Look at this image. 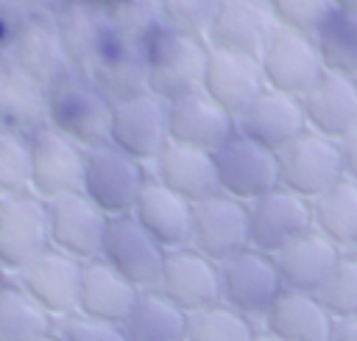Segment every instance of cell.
Wrapping results in <instances>:
<instances>
[{"label": "cell", "mask_w": 357, "mask_h": 341, "mask_svg": "<svg viewBox=\"0 0 357 341\" xmlns=\"http://www.w3.org/2000/svg\"><path fill=\"white\" fill-rule=\"evenodd\" d=\"M209 45L181 28H162L145 45V89L176 101L204 89Z\"/></svg>", "instance_id": "1"}, {"label": "cell", "mask_w": 357, "mask_h": 341, "mask_svg": "<svg viewBox=\"0 0 357 341\" xmlns=\"http://www.w3.org/2000/svg\"><path fill=\"white\" fill-rule=\"evenodd\" d=\"M148 179L145 162L126 154L112 140L86 148L84 196H89L106 215L114 218L134 212Z\"/></svg>", "instance_id": "2"}, {"label": "cell", "mask_w": 357, "mask_h": 341, "mask_svg": "<svg viewBox=\"0 0 357 341\" xmlns=\"http://www.w3.org/2000/svg\"><path fill=\"white\" fill-rule=\"evenodd\" d=\"M47 117L61 134L75 140L84 148L100 145L112 140L114 103L92 84L75 75H64L50 87Z\"/></svg>", "instance_id": "3"}, {"label": "cell", "mask_w": 357, "mask_h": 341, "mask_svg": "<svg viewBox=\"0 0 357 341\" xmlns=\"http://www.w3.org/2000/svg\"><path fill=\"white\" fill-rule=\"evenodd\" d=\"M279 173H282V187L310 201L324 196L329 187L346 179V159L340 140L307 129L279 151Z\"/></svg>", "instance_id": "4"}, {"label": "cell", "mask_w": 357, "mask_h": 341, "mask_svg": "<svg viewBox=\"0 0 357 341\" xmlns=\"http://www.w3.org/2000/svg\"><path fill=\"white\" fill-rule=\"evenodd\" d=\"M53 249L50 210L36 193L0 198V263L8 274H20Z\"/></svg>", "instance_id": "5"}, {"label": "cell", "mask_w": 357, "mask_h": 341, "mask_svg": "<svg viewBox=\"0 0 357 341\" xmlns=\"http://www.w3.org/2000/svg\"><path fill=\"white\" fill-rule=\"evenodd\" d=\"M100 257L139 291H156L162 282L167 249L139 224L134 212H128L109 221Z\"/></svg>", "instance_id": "6"}, {"label": "cell", "mask_w": 357, "mask_h": 341, "mask_svg": "<svg viewBox=\"0 0 357 341\" xmlns=\"http://www.w3.org/2000/svg\"><path fill=\"white\" fill-rule=\"evenodd\" d=\"M215 154L220 190L240 201H254L282 184L279 154L265 148L262 143L245 137L243 131L231 134Z\"/></svg>", "instance_id": "7"}, {"label": "cell", "mask_w": 357, "mask_h": 341, "mask_svg": "<svg viewBox=\"0 0 357 341\" xmlns=\"http://www.w3.org/2000/svg\"><path fill=\"white\" fill-rule=\"evenodd\" d=\"M112 143L139 162H153L170 143L167 101L151 89H139L114 101Z\"/></svg>", "instance_id": "8"}, {"label": "cell", "mask_w": 357, "mask_h": 341, "mask_svg": "<svg viewBox=\"0 0 357 341\" xmlns=\"http://www.w3.org/2000/svg\"><path fill=\"white\" fill-rule=\"evenodd\" d=\"M220 280H223V302L251 319H265L271 305L284 291L273 254H265L254 246L223 260Z\"/></svg>", "instance_id": "9"}, {"label": "cell", "mask_w": 357, "mask_h": 341, "mask_svg": "<svg viewBox=\"0 0 357 341\" xmlns=\"http://www.w3.org/2000/svg\"><path fill=\"white\" fill-rule=\"evenodd\" d=\"M33 154V193L45 201L84 193L86 148L61 134L56 126H45L31 137Z\"/></svg>", "instance_id": "10"}, {"label": "cell", "mask_w": 357, "mask_h": 341, "mask_svg": "<svg viewBox=\"0 0 357 341\" xmlns=\"http://www.w3.org/2000/svg\"><path fill=\"white\" fill-rule=\"evenodd\" d=\"M192 246L223 263L251 246V215L248 201L218 193L192 207Z\"/></svg>", "instance_id": "11"}, {"label": "cell", "mask_w": 357, "mask_h": 341, "mask_svg": "<svg viewBox=\"0 0 357 341\" xmlns=\"http://www.w3.org/2000/svg\"><path fill=\"white\" fill-rule=\"evenodd\" d=\"M259 64L265 73V84L271 89H279L296 98L312 89L318 78L326 73L321 53L315 48V39L282 25H276L268 48L259 56Z\"/></svg>", "instance_id": "12"}, {"label": "cell", "mask_w": 357, "mask_h": 341, "mask_svg": "<svg viewBox=\"0 0 357 341\" xmlns=\"http://www.w3.org/2000/svg\"><path fill=\"white\" fill-rule=\"evenodd\" d=\"M251 215V246L276 254L304 232L315 229V215H312V201L287 190L276 187L248 204Z\"/></svg>", "instance_id": "13"}, {"label": "cell", "mask_w": 357, "mask_h": 341, "mask_svg": "<svg viewBox=\"0 0 357 341\" xmlns=\"http://www.w3.org/2000/svg\"><path fill=\"white\" fill-rule=\"evenodd\" d=\"M156 291L165 293L173 305H178L184 313H195L209 305H218L223 302L220 263H215L195 246L170 249Z\"/></svg>", "instance_id": "14"}, {"label": "cell", "mask_w": 357, "mask_h": 341, "mask_svg": "<svg viewBox=\"0 0 357 341\" xmlns=\"http://www.w3.org/2000/svg\"><path fill=\"white\" fill-rule=\"evenodd\" d=\"M50 210V238L53 249L67 252L78 260H95L103 252L112 215H106L89 196H61L47 201Z\"/></svg>", "instance_id": "15"}, {"label": "cell", "mask_w": 357, "mask_h": 341, "mask_svg": "<svg viewBox=\"0 0 357 341\" xmlns=\"http://www.w3.org/2000/svg\"><path fill=\"white\" fill-rule=\"evenodd\" d=\"M81 277H84V260L70 257L67 252L59 249H47L39 260H33L28 268L17 274V282L53 319H64L70 313H78Z\"/></svg>", "instance_id": "16"}, {"label": "cell", "mask_w": 357, "mask_h": 341, "mask_svg": "<svg viewBox=\"0 0 357 341\" xmlns=\"http://www.w3.org/2000/svg\"><path fill=\"white\" fill-rule=\"evenodd\" d=\"M167 123L173 143L204 151H218L231 134H237V117L226 112L206 89L167 101Z\"/></svg>", "instance_id": "17"}, {"label": "cell", "mask_w": 357, "mask_h": 341, "mask_svg": "<svg viewBox=\"0 0 357 341\" xmlns=\"http://www.w3.org/2000/svg\"><path fill=\"white\" fill-rule=\"evenodd\" d=\"M276 31L268 6L257 0H220L209 20V48L259 59Z\"/></svg>", "instance_id": "18"}, {"label": "cell", "mask_w": 357, "mask_h": 341, "mask_svg": "<svg viewBox=\"0 0 357 341\" xmlns=\"http://www.w3.org/2000/svg\"><path fill=\"white\" fill-rule=\"evenodd\" d=\"M343 254L346 252L335 240H329L321 229H310L293 243H287L282 252H276L273 260H276L284 288L321 293L326 282L332 280L335 268L340 266Z\"/></svg>", "instance_id": "19"}, {"label": "cell", "mask_w": 357, "mask_h": 341, "mask_svg": "<svg viewBox=\"0 0 357 341\" xmlns=\"http://www.w3.org/2000/svg\"><path fill=\"white\" fill-rule=\"evenodd\" d=\"M307 129L310 123H307L301 98L271 89V87H265L262 95L237 117V131H243L245 137L262 143L276 154Z\"/></svg>", "instance_id": "20"}, {"label": "cell", "mask_w": 357, "mask_h": 341, "mask_svg": "<svg viewBox=\"0 0 357 341\" xmlns=\"http://www.w3.org/2000/svg\"><path fill=\"white\" fill-rule=\"evenodd\" d=\"M265 73L259 59L209 48V64L204 89L234 117H240L265 89Z\"/></svg>", "instance_id": "21"}, {"label": "cell", "mask_w": 357, "mask_h": 341, "mask_svg": "<svg viewBox=\"0 0 357 341\" xmlns=\"http://www.w3.org/2000/svg\"><path fill=\"white\" fill-rule=\"evenodd\" d=\"M335 316L318 293L284 288L262 319V330L284 341H332Z\"/></svg>", "instance_id": "22"}, {"label": "cell", "mask_w": 357, "mask_h": 341, "mask_svg": "<svg viewBox=\"0 0 357 341\" xmlns=\"http://www.w3.org/2000/svg\"><path fill=\"white\" fill-rule=\"evenodd\" d=\"M153 165H156L153 179H159L165 187H170L173 193H178L181 198H187L192 204L223 193L212 151L181 145V143L170 140L167 148L153 159Z\"/></svg>", "instance_id": "23"}, {"label": "cell", "mask_w": 357, "mask_h": 341, "mask_svg": "<svg viewBox=\"0 0 357 341\" xmlns=\"http://www.w3.org/2000/svg\"><path fill=\"white\" fill-rule=\"evenodd\" d=\"M139 293L142 291L134 282H128L120 271H114L103 257H95L84 263L78 313L98 319V321L126 324Z\"/></svg>", "instance_id": "24"}, {"label": "cell", "mask_w": 357, "mask_h": 341, "mask_svg": "<svg viewBox=\"0 0 357 341\" xmlns=\"http://www.w3.org/2000/svg\"><path fill=\"white\" fill-rule=\"evenodd\" d=\"M301 103L312 131L343 140L357 126V78L324 73L318 84L301 95Z\"/></svg>", "instance_id": "25"}, {"label": "cell", "mask_w": 357, "mask_h": 341, "mask_svg": "<svg viewBox=\"0 0 357 341\" xmlns=\"http://www.w3.org/2000/svg\"><path fill=\"white\" fill-rule=\"evenodd\" d=\"M192 207H195L192 201L181 198L159 179H148L134 215L170 252V249L192 246V218H195Z\"/></svg>", "instance_id": "26"}, {"label": "cell", "mask_w": 357, "mask_h": 341, "mask_svg": "<svg viewBox=\"0 0 357 341\" xmlns=\"http://www.w3.org/2000/svg\"><path fill=\"white\" fill-rule=\"evenodd\" d=\"M187 316L159 291H142L123 330L128 341H187Z\"/></svg>", "instance_id": "27"}, {"label": "cell", "mask_w": 357, "mask_h": 341, "mask_svg": "<svg viewBox=\"0 0 357 341\" xmlns=\"http://www.w3.org/2000/svg\"><path fill=\"white\" fill-rule=\"evenodd\" d=\"M56 333V319L17 282L0 285V341H36Z\"/></svg>", "instance_id": "28"}, {"label": "cell", "mask_w": 357, "mask_h": 341, "mask_svg": "<svg viewBox=\"0 0 357 341\" xmlns=\"http://www.w3.org/2000/svg\"><path fill=\"white\" fill-rule=\"evenodd\" d=\"M315 229L335 240L343 252H357V179L346 176L324 196L312 198Z\"/></svg>", "instance_id": "29"}, {"label": "cell", "mask_w": 357, "mask_h": 341, "mask_svg": "<svg viewBox=\"0 0 357 341\" xmlns=\"http://www.w3.org/2000/svg\"><path fill=\"white\" fill-rule=\"evenodd\" d=\"M312 39L326 73L357 78V11L335 6Z\"/></svg>", "instance_id": "30"}, {"label": "cell", "mask_w": 357, "mask_h": 341, "mask_svg": "<svg viewBox=\"0 0 357 341\" xmlns=\"http://www.w3.org/2000/svg\"><path fill=\"white\" fill-rule=\"evenodd\" d=\"M257 333L254 319L226 302L187 316V341H254Z\"/></svg>", "instance_id": "31"}, {"label": "cell", "mask_w": 357, "mask_h": 341, "mask_svg": "<svg viewBox=\"0 0 357 341\" xmlns=\"http://www.w3.org/2000/svg\"><path fill=\"white\" fill-rule=\"evenodd\" d=\"M33 193V154L31 140L0 131V196Z\"/></svg>", "instance_id": "32"}, {"label": "cell", "mask_w": 357, "mask_h": 341, "mask_svg": "<svg viewBox=\"0 0 357 341\" xmlns=\"http://www.w3.org/2000/svg\"><path fill=\"white\" fill-rule=\"evenodd\" d=\"M335 319L357 316V252H346L326 288L318 293Z\"/></svg>", "instance_id": "33"}, {"label": "cell", "mask_w": 357, "mask_h": 341, "mask_svg": "<svg viewBox=\"0 0 357 341\" xmlns=\"http://www.w3.org/2000/svg\"><path fill=\"white\" fill-rule=\"evenodd\" d=\"M268 8L276 20V25L315 36L321 22L335 8L332 0H268Z\"/></svg>", "instance_id": "34"}, {"label": "cell", "mask_w": 357, "mask_h": 341, "mask_svg": "<svg viewBox=\"0 0 357 341\" xmlns=\"http://www.w3.org/2000/svg\"><path fill=\"white\" fill-rule=\"evenodd\" d=\"M56 333L61 341H128L123 324L98 321L84 313H70L64 319H56Z\"/></svg>", "instance_id": "35"}, {"label": "cell", "mask_w": 357, "mask_h": 341, "mask_svg": "<svg viewBox=\"0 0 357 341\" xmlns=\"http://www.w3.org/2000/svg\"><path fill=\"white\" fill-rule=\"evenodd\" d=\"M340 148H343V159H346V176L357 179V126L340 140Z\"/></svg>", "instance_id": "36"}, {"label": "cell", "mask_w": 357, "mask_h": 341, "mask_svg": "<svg viewBox=\"0 0 357 341\" xmlns=\"http://www.w3.org/2000/svg\"><path fill=\"white\" fill-rule=\"evenodd\" d=\"M332 341H357V316L337 319L335 321V338Z\"/></svg>", "instance_id": "37"}, {"label": "cell", "mask_w": 357, "mask_h": 341, "mask_svg": "<svg viewBox=\"0 0 357 341\" xmlns=\"http://www.w3.org/2000/svg\"><path fill=\"white\" fill-rule=\"evenodd\" d=\"M254 341H284V338H279V335H273V333H268V330H259Z\"/></svg>", "instance_id": "38"}, {"label": "cell", "mask_w": 357, "mask_h": 341, "mask_svg": "<svg viewBox=\"0 0 357 341\" xmlns=\"http://www.w3.org/2000/svg\"><path fill=\"white\" fill-rule=\"evenodd\" d=\"M337 8H346V11H357V0H332Z\"/></svg>", "instance_id": "39"}, {"label": "cell", "mask_w": 357, "mask_h": 341, "mask_svg": "<svg viewBox=\"0 0 357 341\" xmlns=\"http://www.w3.org/2000/svg\"><path fill=\"white\" fill-rule=\"evenodd\" d=\"M36 341H61V335H59V333H50V335H45V338H36Z\"/></svg>", "instance_id": "40"}, {"label": "cell", "mask_w": 357, "mask_h": 341, "mask_svg": "<svg viewBox=\"0 0 357 341\" xmlns=\"http://www.w3.org/2000/svg\"><path fill=\"white\" fill-rule=\"evenodd\" d=\"M6 274H8V271H6V268H3V263H0V285L6 282Z\"/></svg>", "instance_id": "41"}, {"label": "cell", "mask_w": 357, "mask_h": 341, "mask_svg": "<svg viewBox=\"0 0 357 341\" xmlns=\"http://www.w3.org/2000/svg\"><path fill=\"white\" fill-rule=\"evenodd\" d=\"M0 198H3V196H0Z\"/></svg>", "instance_id": "42"}]
</instances>
